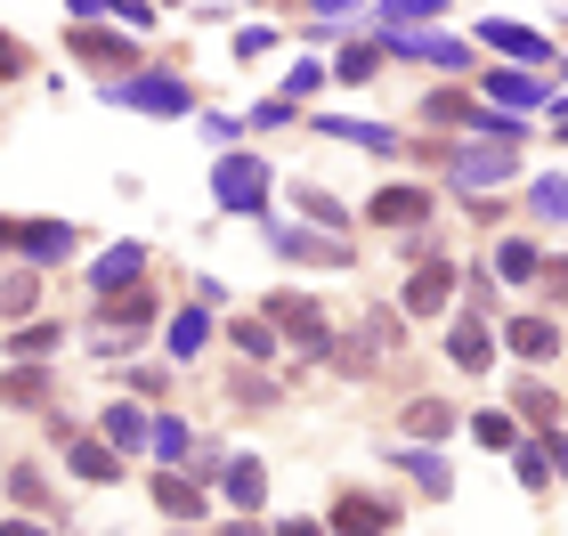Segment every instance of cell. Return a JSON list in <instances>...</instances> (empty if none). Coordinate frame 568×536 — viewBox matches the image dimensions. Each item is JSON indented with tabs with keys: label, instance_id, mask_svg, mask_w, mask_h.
Listing matches in <instances>:
<instances>
[{
	"label": "cell",
	"instance_id": "31",
	"mask_svg": "<svg viewBox=\"0 0 568 536\" xmlns=\"http://www.w3.org/2000/svg\"><path fill=\"white\" fill-rule=\"evenodd\" d=\"M511 398H520V415H545V423L560 415V406H552V391H545V382H520V391H511Z\"/></svg>",
	"mask_w": 568,
	"mask_h": 536
},
{
	"label": "cell",
	"instance_id": "13",
	"mask_svg": "<svg viewBox=\"0 0 568 536\" xmlns=\"http://www.w3.org/2000/svg\"><path fill=\"white\" fill-rule=\"evenodd\" d=\"M487 350H496V334H487V325H479V317H463V325H455V334H447V357H455V366H463V374H479V366H487Z\"/></svg>",
	"mask_w": 568,
	"mask_h": 536
},
{
	"label": "cell",
	"instance_id": "4",
	"mask_svg": "<svg viewBox=\"0 0 568 536\" xmlns=\"http://www.w3.org/2000/svg\"><path fill=\"white\" fill-rule=\"evenodd\" d=\"M268 317H276L284 334L301 342V357H333V342H325V317H317V301H301V293H268Z\"/></svg>",
	"mask_w": 568,
	"mask_h": 536
},
{
	"label": "cell",
	"instance_id": "20",
	"mask_svg": "<svg viewBox=\"0 0 568 536\" xmlns=\"http://www.w3.org/2000/svg\"><path fill=\"white\" fill-rule=\"evenodd\" d=\"M146 447L163 455V472H171L179 455H187V423H179V415H146Z\"/></svg>",
	"mask_w": 568,
	"mask_h": 536
},
{
	"label": "cell",
	"instance_id": "3",
	"mask_svg": "<svg viewBox=\"0 0 568 536\" xmlns=\"http://www.w3.org/2000/svg\"><path fill=\"white\" fill-rule=\"evenodd\" d=\"M106 98L131 107V114H187V82L179 73H139V82H114Z\"/></svg>",
	"mask_w": 568,
	"mask_h": 536
},
{
	"label": "cell",
	"instance_id": "39",
	"mask_svg": "<svg viewBox=\"0 0 568 536\" xmlns=\"http://www.w3.org/2000/svg\"><path fill=\"white\" fill-rule=\"evenodd\" d=\"M276 536H325V528H317V520H284Z\"/></svg>",
	"mask_w": 568,
	"mask_h": 536
},
{
	"label": "cell",
	"instance_id": "30",
	"mask_svg": "<svg viewBox=\"0 0 568 536\" xmlns=\"http://www.w3.org/2000/svg\"><path fill=\"white\" fill-rule=\"evenodd\" d=\"M293 203H301V212H308V220H325V227H342V220H349V212H342V203H333L325 188H301Z\"/></svg>",
	"mask_w": 568,
	"mask_h": 536
},
{
	"label": "cell",
	"instance_id": "22",
	"mask_svg": "<svg viewBox=\"0 0 568 536\" xmlns=\"http://www.w3.org/2000/svg\"><path fill=\"white\" fill-rule=\"evenodd\" d=\"M496 276H511V285H528V276H545V261H536V244H528V236L496 244Z\"/></svg>",
	"mask_w": 568,
	"mask_h": 536
},
{
	"label": "cell",
	"instance_id": "38",
	"mask_svg": "<svg viewBox=\"0 0 568 536\" xmlns=\"http://www.w3.org/2000/svg\"><path fill=\"white\" fill-rule=\"evenodd\" d=\"M17 65H24V49H17L9 33H0V73H17Z\"/></svg>",
	"mask_w": 568,
	"mask_h": 536
},
{
	"label": "cell",
	"instance_id": "27",
	"mask_svg": "<svg viewBox=\"0 0 568 536\" xmlns=\"http://www.w3.org/2000/svg\"><path fill=\"white\" fill-rule=\"evenodd\" d=\"M536 220H568V171L536 179Z\"/></svg>",
	"mask_w": 568,
	"mask_h": 536
},
{
	"label": "cell",
	"instance_id": "10",
	"mask_svg": "<svg viewBox=\"0 0 568 536\" xmlns=\"http://www.w3.org/2000/svg\"><path fill=\"white\" fill-rule=\"evenodd\" d=\"M17 252H24V261H65V252H73V227L65 220H33V227H17Z\"/></svg>",
	"mask_w": 568,
	"mask_h": 536
},
{
	"label": "cell",
	"instance_id": "1",
	"mask_svg": "<svg viewBox=\"0 0 568 536\" xmlns=\"http://www.w3.org/2000/svg\"><path fill=\"white\" fill-rule=\"evenodd\" d=\"M511 171H520L511 146H463V155H447V188L487 195V188H511Z\"/></svg>",
	"mask_w": 568,
	"mask_h": 536
},
{
	"label": "cell",
	"instance_id": "17",
	"mask_svg": "<svg viewBox=\"0 0 568 536\" xmlns=\"http://www.w3.org/2000/svg\"><path fill=\"white\" fill-rule=\"evenodd\" d=\"M406 431H415V439H447V431H455V406H447V398H415V406H406Z\"/></svg>",
	"mask_w": 568,
	"mask_h": 536
},
{
	"label": "cell",
	"instance_id": "32",
	"mask_svg": "<svg viewBox=\"0 0 568 536\" xmlns=\"http://www.w3.org/2000/svg\"><path fill=\"white\" fill-rule=\"evenodd\" d=\"M236 350H244V357H268L276 334H268V325H236Z\"/></svg>",
	"mask_w": 568,
	"mask_h": 536
},
{
	"label": "cell",
	"instance_id": "36",
	"mask_svg": "<svg viewBox=\"0 0 568 536\" xmlns=\"http://www.w3.org/2000/svg\"><path fill=\"white\" fill-rule=\"evenodd\" d=\"M9 496H17V504H33V496H41V472H33V464H17V472H9Z\"/></svg>",
	"mask_w": 568,
	"mask_h": 536
},
{
	"label": "cell",
	"instance_id": "26",
	"mask_svg": "<svg viewBox=\"0 0 568 536\" xmlns=\"http://www.w3.org/2000/svg\"><path fill=\"white\" fill-rule=\"evenodd\" d=\"M0 398H9V406H41L49 398V374L41 366H17L9 382H0Z\"/></svg>",
	"mask_w": 568,
	"mask_h": 536
},
{
	"label": "cell",
	"instance_id": "24",
	"mask_svg": "<svg viewBox=\"0 0 568 536\" xmlns=\"http://www.w3.org/2000/svg\"><path fill=\"white\" fill-rule=\"evenodd\" d=\"M487 98H504V114L520 122V114H528V107H536V98H545V90H536L528 73H496V82H487Z\"/></svg>",
	"mask_w": 568,
	"mask_h": 536
},
{
	"label": "cell",
	"instance_id": "12",
	"mask_svg": "<svg viewBox=\"0 0 568 536\" xmlns=\"http://www.w3.org/2000/svg\"><path fill=\"white\" fill-rule=\"evenodd\" d=\"M504 350H511V357H552L560 334H552V317H511V325H504Z\"/></svg>",
	"mask_w": 568,
	"mask_h": 536
},
{
	"label": "cell",
	"instance_id": "40",
	"mask_svg": "<svg viewBox=\"0 0 568 536\" xmlns=\"http://www.w3.org/2000/svg\"><path fill=\"white\" fill-rule=\"evenodd\" d=\"M0 536H49V528H33V520H9V528H0Z\"/></svg>",
	"mask_w": 568,
	"mask_h": 536
},
{
	"label": "cell",
	"instance_id": "2",
	"mask_svg": "<svg viewBox=\"0 0 568 536\" xmlns=\"http://www.w3.org/2000/svg\"><path fill=\"white\" fill-rule=\"evenodd\" d=\"M212 195L227 203V212H261V203H268V163L261 155H227L212 171Z\"/></svg>",
	"mask_w": 568,
	"mask_h": 536
},
{
	"label": "cell",
	"instance_id": "18",
	"mask_svg": "<svg viewBox=\"0 0 568 536\" xmlns=\"http://www.w3.org/2000/svg\"><path fill=\"white\" fill-rule=\"evenodd\" d=\"M471 439H479L487 455H504V447H520V423H511L504 406H487V415H471Z\"/></svg>",
	"mask_w": 568,
	"mask_h": 536
},
{
	"label": "cell",
	"instance_id": "8",
	"mask_svg": "<svg viewBox=\"0 0 568 536\" xmlns=\"http://www.w3.org/2000/svg\"><path fill=\"white\" fill-rule=\"evenodd\" d=\"M139 269H146V252H139V244L98 252V261H90V285H98V301H106V293H131V285H139Z\"/></svg>",
	"mask_w": 568,
	"mask_h": 536
},
{
	"label": "cell",
	"instance_id": "35",
	"mask_svg": "<svg viewBox=\"0 0 568 536\" xmlns=\"http://www.w3.org/2000/svg\"><path fill=\"white\" fill-rule=\"evenodd\" d=\"M520 479H528V488H545V479H552V464H545V447H520Z\"/></svg>",
	"mask_w": 568,
	"mask_h": 536
},
{
	"label": "cell",
	"instance_id": "6",
	"mask_svg": "<svg viewBox=\"0 0 568 536\" xmlns=\"http://www.w3.org/2000/svg\"><path fill=\"white\" fill-rule=\"evenodd\" d=\"M366 220L374 227H415V220H430V188H382L366 203Z\"/></svg>",
	"mask_w": 568,
	"mask_h": 536
},
{
	"label": "cell",
	"instance_id": "33",
	"mask_svg": "<svg viewBox=\"0 0 568 536\" xmlns=\"http://www.w3.org/2000/svg\"><path fill=\"white\" fill-rule=\"evenodd\" d=\"M366 73H374V49H366V41L342 49V82H366Z\"/></svg>",
	"mask_w": 568,
	"mask_h": 536
},
{
	"label": "cell",
	"instance_id": "23",
	"mask_svg": "<svg viewBox=\"0 0 568 536\" xmlns=\"http://www.w3.org/2000/svg\"><path fill=\"white\" fill-rule=\"evenodd\" d=\"M73 58H90V65H131V41H122V33H73Z\"/></svg>",
	"mask_w": 568,
	"mask_h": 536
},
{
	"label": "cell",
	"instance_id": "11",
	"mask_svg": "<svg viewBox=\"0 0 568 536\" xmlns=\"http://www.w3.org/2000/svg\"><path fill=\"white\" fill-rule=\"evenodd\" d=\"M227 504H236V513H252V504L268 496V464L261 455H236V464H227V488H220Z\"/></svg>",
	"mask_w": 568,
	"mask_h": 536
},
{
	"label": "cell",
	"instance_id": "21",
	"mask_svg": "<svg viewBox=\"0 0 568 536\" xmlns=\"http://www.w3.org/2000/svg\"><path fill=\"white\" fill-rule=\"evenodd\" d=\"M122 472V455L106 439H73V479H114Z\"/></svg>",
	"mask_w": 568,
	"mask_h": 536
},
{
	"label": "cell",
	"instance_id": "41",
	"mask_svg": "<svg viewBox=\"0 0 568 536\" xmlns=\"http://www.w3.org/2000/svg\"><path fill=\"white\" fill-rule=\"evenodd\" d=\"M220 536H261V528H252V520H227V528H220Z\"/></svg>",
	"mask_w": 568,
	"mask_h": 536
},
{
	"label": "cell",
	"instance_id": "14",
	"mask_svg": "<svg viewBox=\"0 0 568 536\" xmlns=\"http://www.w3.org/2000/svg\"><path fill=\"white\" fill-rule=\"evenodd\" d=\"M382 528H390L382 504H366V496H342V504H333V536H382Z\"/></svg>",
	"mask_w": 568,
	"mask_h": 536
},
{
	"label": "cell",
	"instance_id": "16",
	"mask_svg": "<svg viewBox=\"0 0 568 536\" xmlns=\"http://www.w3.org/2000/svg\"><path fill=\"white\" fill-rule=\"evenodd\" d=\"M98 423H106V447H114V455L146 439V415H139V406H131V398H114V406H106V415H98Z\"/></svg>",
	"mask_w": 568,
	"mask_h": 536
},
{
	"label": "cell",
	"instance_id": "5",
	"mask_svg": "<svg viewBox=\"0 0 568 536\" xmlns=\"http://www.w3.org/2000/svg\"><path fill=\"white\" fill-rule=\"evenodd\" d=\"M268 244L284 252V261H308V269H349V244H333V236H301V227H268Z\"/></svg>",
	"mask_w": 568,
	"mask_h": 536
},
{
	"label": "cell",
	"instance_id": "7",
	"mask_svg": "<svg viewBox=\"0 0 568 536\" xmlns=\"http://www.w3.org/2000/svg\"><path fill=\"white\" fill-rule=\"evenodd\" d=\"M479 41H487V49H504V58H520V65H545V58H552L545 33H528V24H511V17H487V24H479Z\"/></svg>",
	"mask_w": 568,
	"mask_h": 536
},
{
	"label": "cell",
	"instance_id": "9",
	"mask_svg": "<svg viewBox=\"0 0 568 536\" xmlns=\"http://www.w3.org/2000/svg\"><path fill=\"white\" fill-rule=\"evenodd\" d=\"M447 293H455V269L447 261H423L415 276H406V310H415V317H438V310H447Z\"/></svg>",
	"mask_w": 568,
	"mask_h": 536
},
{
	"label": "cell",
	"instance_id": "15",
	"mask_svg": "<svg viewBox=\"0 0 568 536\" xmlns=\"http://www.w3.org/2000/svg\"><path fill=\"white\" fill-rule=\"evenodd\" d=\"M333 139H349V146H366V155H398V131H382V122H357V114H333L325 122Z\"/></svg>",
	"mask_w": 568,
	"mask_h": 536
},
{
	"label": "cell",
	"instance_id": "34",
	"mask_svg": "<svg viewBox=\"0 0 568 536\" xmlns=\"http://www.w3.org/2000/svg\"><path fill=\"white\" fill-rule=\"evenodd\" d=\"M317 82H325V73H317V65H308V58H301L293 73H284V98H308V90H317Z\"/></svg>",
	"mask_w": 568,
	"mask_h": 536
},
{
	"label": "cell",
	"instance_id": "28",
	"mask_svg": "<svg viewBox=\"0 0 568 536\" xmlns=\"http://www.w3.org/2000/svg\"><path fill=\"white\" fill-rule=\"evenodd\" d=\"M9 350L24 357V366H33V357H49V350H58V325H49V317H41V325H24V334H17Z\"/></svg>",
	"mask_w": 568,
	"mask_h": 536
},
{
	"label": "cell",
	"instance_id": "25",
	"mask_svg": "<svg viewBox=\"0 0 568 536\" xmlns=\"http://www.w3.org/2000/svg\"><path fill=\"white\" fill-rule=\"evenodd\" d=\"M203 334H212V310H179V317H171V350H179V357H195Z\"/></svg>",
	"mask_w": 568,
	"mask_h": 536
},
{
	"label": "cell",
	"instance_id": "37",
	"mask_svg": "<svg viewBox=\"0 0 568 536\" xmlns=\"http://www.w3.org/2000/svg\"><path fill=\"white\" fill-rule=\"evenodd\" d=\"M545 464H560V472H568V439H560V423H552V439H545Z\"/></svg>",
	"mask_w": 568,
	"mask_h": 536
},
{
	"label": "cell",
	"instance_id": "42",
	"mask_svg": "<svg viewBox=\"0 0 568 536\" xmlns=\"http://www.w3.org/2000/svg\"><path fill=\"white\" fill-rule=\"evenodd\" d=\"M179 536H187V528H179Z\"/></svg>",
	"mask_w": 568,
	"mask_h": 536
},
{
	"label": "cell",
	"instance_id": "29",
	"mask_svg": "<svg viewBox=\"0 0 568 536\" xmlns=\"http://www.w3.org/2000/svg\"><path fill=\"white\" fill-rule=\"evenodd\" d=\"M406 472H415V479H423L430 496H447V488H455V479H447V464H438V455H423V447L406 455Z\"/></svg>",
	"mask_w": 568,
	"mask_h": 536
},
{
	"label": "cell",
	"instance_id": "19",
	"mask_svg": "<svg viewBox=\"0 0 568 536\" xmlns=\"http://www.w3.org/2000/svg\"><path fill=\"white\" fill-rule=\"evenodd\" d=\"M154 504H163L171 520H195V513H203V488H187L179 472H163V479H154Z\"/></svg>",
	"mask_w": 568,
	"mask_h": 536
}]
</instances>
